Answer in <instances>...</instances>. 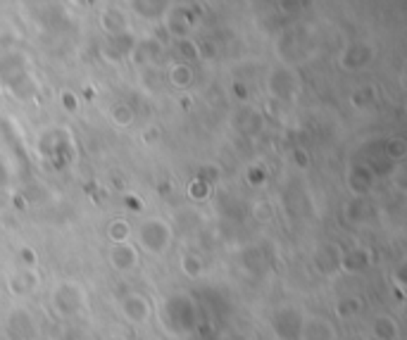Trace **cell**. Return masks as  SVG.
Listing matches in <instances>:
<instances>
[{
    "label": "cell",
    "mask_w": 407,
    "mask_h": 340,
    "mask_svg": "<svg viewBox=\"0 0 407 340\" xmlns=\"http://www.w3.org/2000/svg\"><path fill=\"white\" fill-rule=\"evenodd\" d=\"M164 324L174 333H186L198 324V307L188 295H172L164 302Z\"/></svg>",
    "instance_id": "6da1fadb"
},
{
    "label": "cell",
    "mask_w": 407,
    "mask_h": 340,
    "mask_svg": "<svg viewBox=\"0 0 407 340\" xmlns=\"http://www.w3.org/2000/svg\"><path fill=\"white\" fill-rule=\"evenodd\" d=\"M302 314L293 307H281L272 319V328H274L279 340H300L302 338Z\"/></svg>",
    "instance_id": "7a4b0ae2"
},
{
    "label": "cell",
    "mask_w": 407,
    "mask_h": 340,
    "mask_svg": "<svg viewBox=\"0 0 407 340\" xmlns=\"http://www.w3.org/2000/svg\"><path fill=\"white\" fill-rule=\"evenodd\" d=\"M169 229L160 219H148L141 224V243L153 255H162L169 247Z\"/></svg>",
    "instance_id": "3957f363"
},
{
    "label": "cell",
    "mask_w": 407,
    "mask_h": 340,
    "mask_svg": "<svg viewBox=\"0 0 407 340\" xmlns=\"http://www.w3.org/2000/svg\"><path fill=\"white\" fill-rule=\"evenodd\" d=\"M55 305H58L60 312H65V314L79 312V307L84 305V300H81V291L74 286V283H65V286H60V291L55 293Z\"/></svg>",
    "instance_id": "277c9868"
},
{
    "label": "cell",
    "mask_w": 407,
    "mask_h": 340,
    "mask_svg": "<svg viewBox=\"0 0 407 340\" xmlns=\"http://www.w3.org/2000/svg\"><path fill=\"white\" fill-rule=\"evenodd\" d=\"M122 312H124V317L129 321L143 324L148 319V314H151V307H148L146 297L138 295V293H131V295H126L124 300H122Z\"/></svg>",
    "instance_id": "5b68a950"
},
{
    "label": "cell",
    "mask_w": 407,
    "mask_h": 340,
    "mask_svg": "<svg viewBox=\"0 0 407 340\" xmlns=\"http://www.w3.org/2000/svg\"><path fill=\"white\" fill-rule=\"evenodd\" d=\"M348 185L358 195L367 193V190L372 188V172H369L367 167H362V164H355V167L350 169V174H348Z\"/></svg>",
    "instance_id": "8992f818"
},
{
    "label": "cell",
    "mask_w": 407,
    "mask_h": 340,
    "mask_svg": "<svg viewBox=\"0 0 407 340\" xmlns=\"http://www.w3.org/2000/svg\"><path fill=\"white\" fill-rule=\"evenodd\" d=\"M110 260L117 269L126 271V269H131V267H136V250L129 243H117L115 250L110 252Z\"/></svg>",
    "instance_id": "52a82bcc"
},
{
    "label": "cell",
    "mask_w": 407,
    "mask_h": 340,
    "mask_svg": "<svg viewBox=\"0 0 407 340\" xmlns=\"http://www.w3.org/2000/svg\"><path fill=\"white\" fill-rule=\"evenodd\" d=\"M369 60H372V48H367V45H353L343 55V65L348 69H362Z\"/></svg>",
    "instance_id": "ba28073f"
},
{
    "label": "cell",
    "mask_w": 407,
    "mask_h": 340,
    "mask_svg": "<svg viewBox=\"0 0 407 340\" xmlns=\"http://www.w3.org/2000/svg\"><path fill=\"white\" fill-rule=\"evenodd\" d=\"M100 24H102V29H105L110 36H122V34H126V22H124V17H122V12H115V10H105V12L100 14Z\"/></svg>",
    "instance_id": "9c48e42d"
},
{
    "label": "cell",
    "mask_w": 407,
    "mask_h": 340,
    "mask_svg": "<svg viewBox=\"0 0 407 340\" xmlns=\"http://www.w3.org/2000/svg\"><path fill=\"white\" fill-rule=\"evenodd\" d=\"M305 340H331V326L322 319H312L310 324H302Z\"/></svg>",
    "instance_id": "30bf717a"
},
{
    "label": "cell",
    "mask_w": 407,
    "mask_h": 340,
    "mask_svg": "<svg viewBox=\"0 0 407 340\" xmlns=\"http://www.w3.org/2000/svg\"><path fill=\"white\" fill-rule=\"evenodd\" d=\"M398 336V326H395L393 319L388 317H379L374 321V338L376 340H393Z\"/></svg>",
    "instance_id": "8fae6325"
},
{
    "label": "cell",
    "mask_w": 407,
    "mask_h": 340,
    "mask_svg": "<svg viewBox=\"0 0 407 340\" xmlns=\"http://www.w3.org/2000/svg\"><path fill=\"white\" fill-rule=\"evenodd\" d=\"M293 89V79L288 71H276L274 76H272V93H276V95H291Z\"/></svg>",
    "instance_id": "7c38bea8"
},
{
    "label": "cell",
    "mask_w": 407,
    "mask_h": 340,
    "mask_svg": "<svg viewBox=\"0 0 407 340\" xmlns=\"http://www.w3.org/2000/svg\"><path fill=\"white\" fill-rule=\"evenodd\" d=\"M184 271H186V274L188 276H198L200 274V262L198 260H195V257H186V260H184Z\"/></svg>",
    "instance_id": "4fadbf2b"
},
{
    "label": "cell",
    "mask_w": 407,
    "mask_h": 340,
    "mask_svg": "<svg viewBox=\"0 0 407 340\" xmlns=\"http://www.w3.org/2000/svg\"><path fill=\"white\" fill-rule=\"evenodd\" d=\"M115 120L122 124V126H126V124H131V112H129L126 105H117L115 107Z\"/></svg>",
    "instance_id": "5bb4252c"
},
{
    "label": "cell",
    "mask_w": 407,
    "mask_h": 340,
    "mask_svg": "<svg viewBox=\"0 0 407 340\" xmlns=\"http://www.w3.org/2000/svg\"><path fill=\"white\" fill-rule=\"evenodd\" d=\"M360 309V305L355 300H343V302H338V314L341 317H350L353 312H358Z\"/></svg>",
    "instance_id": "9a60e30c"
},
{
    "label": "cell",
    "mask_w": 407,
    "mask_h": 340,
    "mask_svg": "<svg viewBox=\"0 0 407 340\" xmlns=\"http://www.w3.org/2000/svg\"><path fill=\"white\" fill-rule=\"evenodd\" d=\"M386 152L393 155V157H403L405 155V143L400 141V138H395V141L388 143V148H386Z\"/></svg>",
    "instance_id": "2e32d148"
},
{
    "label": "cell",
    "mask_w": 407,
    "mask_h": 340,
    "mask_svg": "<svg viewBox=\"0 0 407 340\" xmlns=\"http://www.w3.org/2000/svg\"><path fill=\"white\" fill-rule=\"evenodd\" d=\"M179 79H190L188 67H174V69H172V81H174V84H179Z\"/></svg>",
    "instance_id": "e0dca14e"
},
{
    "label": "cell",
    "mask_w": 407,
    "mask_h": 340,
    "mask_svg": "<svg viewBox=\"0 0 407 340\" xmlns=\"http://www.w3.org/2000/svg\"><path fill=\"white\" fill-rule=\"evenodd\" d=\"M221 340H248V338H243L241 333H226V336L221 338Z\"/></svg>",
    "instance_id": "ac0fdd59"
},
{
    "label": "cell",
    "mask_w": 407,
    "mask_h": 340,
    "mask_svg": "<svg viewBox=\"0 0 407 340\" xmlns=\"http://www.w3.org/2000/svg\"><path fill=\"white\" fill-rule=\"evenodd\" d=\"M110 340H122V338H110Z\"/></svg>",
    "instance_id": "d6986e66"
},
{
    "label": "cell",
    "mask_w": 407,
    "mask_h": 340,
    "mask_svg": "<svg viewBox=\"0 0 407 340\" xmlns=\"http://www.w3.org/2000/svg\"><path fill=\"white\" fill-rule=\"evenodd\" d=\"M369 340H376V338H369Z\"/></svg>",
    "instance_id": "ffe728a7"
}]
</instances>
